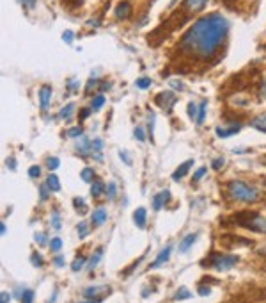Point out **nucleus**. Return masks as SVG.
Returning a JSON list of instances; mask_svg holds the SVG:
<instances>
[{
	"instance_id": "obj_1",
	"label": "nucleus",
	"mask_w": 266,
	"mask_h": 303,
	"mask_svg": "<svg viewBox=\"0 0 266 303\" xmlns=\"http://www.w3.org/2000/svg\"><path fill=\"white\" fill-rule=\"evenodd\" d=\"M229 32V21L218 13H211L192 23L184 32L178 50L194 59H210L224 43Z\"/></svg>"
},
{
	"instance_id": "obj_2",
	"label": "nucleus",
	"mask_w": 266,
	"mask_h": 303,
	"mask_svg": "<svg viewBox=\"0 0 266 303\" xmlns=\"http://www.w3.org/2000/svg\"><path fill=\"white\" fill-rule=\"evenodd\" d=\"M227 191H229L231 198L238 200V202H243V204H254L259 198V193L257 189L252 186V184H247L243 180H231L227 184Z\"/></svg>"
},
{
	"instance_id": "obj_3",
	"label": "nucleus",
	"mask_w": 266,
	"mask_h": 303,
	"mask_svg": "<svg viewBox=\"0 0 266 303\" xmlns=\"http://www.w3.org/2000/svg\"><path fill=\"white\" fill-rule=\"evenodd\" d=\"M233 221L236 225L243 227V228H249L252 232H266V220L263 216L256 214V212H238V214L233 216Z\"/></svg>"
},
{
	"instance_id": "obj_4",
	"label": "nucleus",
	"mask_w": 266,
	"mask_h": 303,
	"mask_svg": "<svg viewBox=\"0 0 266 303\" xmlns=\"http://www.w3.org/2000/svg\"><path fill=\"white\" fill-rule=\"evenodd\" d=\"M236 262H238V257L236 255H224V253H211L204 262H202V266L206 267H215L216 271H227L231 267L234 266Z\"/></svg>"
},
{
	"instance_id": "obj_5",
	"label": "nucleus",
	"mask_w": 266,
	"mask_h": 303,
	"mask_svg": "<svg viewBox=\"0 0 266 303\" xmlns=\"http://www.w3.org/2000/svg\"><path fill=\"white\" fill-rule=\"evenodd\" d=\"M176 100H178V96H176L172 91H164V93H160L158 96L154 98V102H156V105H160L162 109L170 111L172 109V105L176 104Z\"/></svg>"
},
{
	"instance_id": "obj_6",
	"label": "nucleus",
	"mask_w": 266,
	"mask_h": 303,
	"mask_svg": "<svg viewBox=\"0 0 266 303\" xmlns=\"http://www.w3.org/2000/svg\"><path fill=\"white\" fill-rule=\"evenodd\" d=\"M112 289L108 287V285H92V287H87L83 291V298L87 300H96V302H101V298H98L100 294L105 296L107 293H110Z\"/></svg>"
},
{
	"instance_id": "obj_7",
	"label": "nucleus",
	"mask_w": 266,
	"mask_h": 303,
	"mask_svg": "<svg viewBox=\"0 0 266 303\" xmlns=\"http://www.w3.org/2000/svg\"><path fill=\"white\" fill-rule=\"evenodd\" d=\"M91 147H92V141L85 136L77 137V141H75V150H77V153H80V155L91 153Z\"/></svg>"
},
{
	"instance_id": "obj_8",
	"label": "nucleus",
	"mask_w": 266,
	"mask_h": 303,
	"mask_svg": "<svg viewBox=\"0 0 266 303\" xmlns=\"http://www.w3.org/2000/svg\"><path fill=\"white\" fill-rule=\"evenodd\" d=\"M170 202V191H160L158 194H154L153 198V209L154 210H162L164 209V205H167Z\"/></svg>"
},
{
	"instance_id": "obj_9",
	"label": "nucleus",
	"mask_w": 266,
	"mask_h": 303,
	"mask_svg": "<svg viewBox=\"0 0 266 303\" xmlns=\"http://www.w3.org/2000/svg\"><path fill=\"white\" fill-rule=\"evenodd\" d=\"M130 15H132V4H130V2L123 0V2H119V4L116 5V18H117V20H126Z\"/></svg>"
},
{
	"instance_id": "obj_10",
	"label": "nucleus",
	"mask_w": 266,
	"mask_h": 303,
	"mask_svg": "<svg viewBox=\"0 0 266 303\" xmlns=\"http://www.w3.org/2000/svg\"><path fill=\"white\" fill-rule=\"evenodd\" d=\"M50 100H51V88L48 84H45L39 89V105H41L43 111H46V107L50 105Z\"/></svg>"
},
{
	"instance_id": "obj_11",
	"label": "nucleus",
	"mask_w": 266,
	"mask_h": 303,
	"mask_svg": "<svg viewBox=\"0 0 266 303\" xmlns=\"http://www.w3.org/2000/svg\"><path fill=\"white\" fill-rule=\"evenodd\" d=\"M170 251H172V246H165V248L160 251L158 257L154 259L153 264H151L149 267H151V269H156V267H160L162 264H164V262H167V261H169V257H170Z\"/></svg>"
},
{
	"instance_id": "obj_12",
	"label": "nucleus",
	"mask_w": 266,
	"mask_h": 303,
	"mask_svg": "<svg viewBox=\"0 0 266 303\" xmlns=\"http://www.w3.org/2000/svg\"><path fill=\"white\" fill-rule=\"evenodd\" d=\"M91 221L94 227H101L105 221H107V210L103 209V207H98L96 210H92V216H91Z\"/></svg>"
},
{
	"instance_id": "obj_13",
	"label": "nucleus",
	"mask_w": 266,
	"mask_h": 303,
	"mask_svg": "<svg viewBox=\"0 0 266 303\" xmlns=\"http://www.w3.org/2000/svg\"><path fill=\"white\" fill-rule=\"evenodd\" d=\"M195 239H197V234H188L186 237H183V241L179 243L178 250L181 251V253H186V251L192 248V245L195 243Z\"/></svg>"
},
{
	"instance_id": "obj_14",
	"label": "nucleus",
	"mask_w": 266,
	"mask_h": 303,
	"mask_svg": "<svg viewBox=\"0 0 266 303\" xmlns=\"http://www.w3.org/2000/svg\"><path fill=\"white\" fill-rule=\"evenodd\" d=\"M192 166H194V159H190V161L183 162V164H181V166H179L178 170H176V171L172 173V178H174V180H179V178H183L184 175L188 173V170Z\"/></svg>"
},
{
	"instance_id": "obj_15",
	"label": "nucleus",
	"mask_w": 266,
	"mask_h": 303,
	"mask_svg": "<svg viewBox=\"0 0 266 303\" xmlns=\"http://www.w3.org/2000/svg\"><path fill=\"white\" fill-rule=\"evenodd\" d=\"M208 0H184V9L190 11V13H197L206 5Z\"/></svg>"
},
{
	"instance_id": "obj_16",
	"label": "nucleus",
	"mask_w": 266,
	"mask_h": 303,
	"mask_svg": "<svg viewBox=\"0 0 266 303\" xmlns=\"http://www.w3.org/2000/svg\"><path fill=\"white\" fill-rule=\"evenodd\" d=\"M133 221L138 228H144L146 227V209L144 207H138L135 212H133Z\"/></svg>"
},
{
	"instance_id": "obj_17",
	"label": "nucleus",
	"mask_w": 266,
	"mask_h": 303,
	"mask_svg": "<svg viewBox=\"0 0 266 303\" xmlns=\"http://www.w3.org/2000/svg\"><path fill=\"white\" fill-rule=\"evenodd\" d=\"M250 125L254 127L256 131L265 132V134H266V113H265V114L256 116V118H254V120L250 121Z\"/></svg>"
},
{
	"instance_id": "obj_18",
	"label": "nucleus",
	"mask_w": 266,
	"mask_h": 303,
	"mask_svg": "<svg viewBox=\"0 0 266 303\" xmlns=\"http://www.w3.org/2000/svg\"><path fill=\"white\" fill-rule=\"evenodd\" d=\"M238 131H240V125L229 127V129H224V127H216L215 134L218 137H229V136H233V134H236Z\"/></svg>"
},
{
	"instance_id": "obj_19",
	"label": "nucleus",
	"mask_w": 266,
	"mask_h": 303,
	"mask_svg": "<svg viewBox=\"0 0 266 303\" xmlns=\"http://www.w3.org/2000/svg\"><path fill=\"white\" fill-rule=\"evenodd\" d=\"M101 257H103V248L100 246V248L94 251V255H91V259H89V262H87V267L91 269V271L98 266V262L101 261Z\"/></svg>"
},
{
	"instance_id": "obj_20",
	"label": "nucleus",
	"mask_w": 266,
	"mask_h": 303,
	"mask_svg": "<svg viewBox=\"0 0 266 303\" xmlns=\"http://www.w3.org/2000/svg\"><path fill=\"white\" fill-rule=\"evenodd\" d=\"M46 188L50 189V191H53V193L61 191V182H59V178H57L55 175H50V177L46 178Z\"/></svg>"
},
{
	"instance_id": "obj_21",
	"label": "nucleus",
	"mask_w": 266,
	"mask_h": 303,
	"mask_svg": "<svg viewBox=\"0 0 266 303\" xmlns=\"http://www.w3.org/2000/svg\"><path fill=\"white\" fill-rule=\"evenodd\" d=\"M73 113H75V104L73 102H69L67 105H64V109L61 111V118L62 120H71V116H73Z\"/></svg>"
},
{
	"instance_id": "obj_22",
	"label": "nucleus",
	"mask_w": 266,
	"mask_h": 303,
	"mask_svg": "<svg viewBox=\"0 0 266 303\" xmlns=\"http://www.w3.org/2000/svg\"><path fill=\"white\" fill-rule=\"evenodd\" d=\"M105 189H107V188H105V184H103V182H92V186H91V194L94 196V198H98V196H101Z\"/></svg>"
},
{
	"instance_id": "obj_23",
	"label": "nucleus",
	"mask_w": 266,
	"mask_h": 303,
	"mask_svg": "<svg viewBox=\"0 0 266 303\" xmlns=\"http://www.w3.org/2000/svg\"><path fill=\"white\" fill-rule=\"evenodd\" d=\"M101 150H103V141L101 139H92L91 153H96L98 159H101Z\"/></svg>"
},
{
	"instance_id": "obj_24",
	"label": "nucleus",
	"mask_w": 266,
	"mask_h": 303,
	"mask_svg": "<svg viewBox=\"0 0 266 303\" xmlns=\"http://www.w3.org/2000/svg\"><path fill=\"white\" fill-rule=\"evenodd\" d=\"M103 105H105V96H103V95H96V96L92 98V104H91L92 111H100Z\"/></svg>"
},
{
	"instance_id": "obj_25",
	"label": "nucleus",
	"mask_w": 266,
	"mask_h": 303,
	"mask_svg": "<svg viewBox=\"0 0 266 303\" xmlns=\"http://www.w3.org/2000/svg\"><path fill=\"white\" fill-rule=\"evenodd\" d=\"M85 262H87V261H85V257H83V255L77 257V259L73 261V264H71V269H73V271H75V273L80 271V269H82V267L85 266Z\"/></svg>"
},
{
	"instance_id": "obj_26",
	"label": "nucleus",
	"mask_w": 266,
	"mask_h": 303,
	"mask_svg": "<svg viewBox=\"0 0 266 303\" xmlns=\"http://www.w3.org/2000/svg\"><path fill=\"white\" fill-rule=\"evenodd\" d=\"M61 250H62V239L61 237H53V239L50 241V251L59 253Z\"/></svg>"
},
{
	"instance_id": "obj_27",
	"label": "nucleus",
	"mask_w": 266,
	"mask_h": 303,
	"mask_svg": "<svg viewBox=\"0 0 266 303\" xmlns=\"http://www.w3.org/2000/svg\"><path fill=\"white\" fill-rule=\"evenodd\" d=\"M206 107H208V102L202 100L199 105V116H197V125H202V121H204V116H206Z\"/></svg>"
},
{
	"instance_id": "obj_28",
	"label": "nucleus",
	"mask_w": 266,
	"mask_h": 303,
	"mask_svg": "<svg viewBox=\"0 0 266 303\" xmlns=\"http://www.w3.org/2000/svg\"><path fill=\"white\" fill-rule=\"evenodd\" d=\"M192 294H190V291L186 287H181V289H178L176 291V294H174V300L176 302H179V300H186V298H190Z\"/></svg>"
},
{
	"instance_id": "obj_29",
	"label": "nucleus",
	"mask_w": 266,
	"mask_h": 303,
	"mask_svg": "<svg viewBox=\"0 0 266 303\" xmlns=\"http://www.w3.org/2000/svg\"><path fill=\"white\" fill-rule=\"evenodd\" d=\"M80 177H82L83 182H92V177H94V171H92V168H83L82 173H80Z\"/></svg>"
},
{
	"instance_id": "obj_30",
	"label": "nucleus",
	"mask_w": 266,
	"mask_h": 303,
	"mask_svg": "<svg viewBox=\"0 0 266 303\" xmlns=\"http://www.w3.org/2000/svg\"><path fill=\"white\" fill-rule=\"evenodd\" d=\"M50 223H51V227H53L55 230L61 228V214H59V210H53V212H51Z\"/></svg>"
},
{
	"instance_id": "obj_31",
	"label": "nucleus",
	"mask_w": 266,
	"mask_h": 303,
	"mask_svg": "<svg viewBox=\"0 0 266 303\" xmlns=\"http://www.w3.org/2000/svg\"><path fill=\"white\" fill-rule=\"evenodd\" d=\"M21 303H32L34 302V291L32 289H25L23 291V294H21Z\"/></svg>"
},
{
	"instance_id": "obj_32",
	"label": "nucleus",
	"mask_w": 266,
	"mask_h": 303,
	"mask_svg": "<svg viewBox=\"0 0 266 303\" xmlns=\"http://www.w3.org/2000/svg\"><path fill=\"white\" fill-rule=\"evenodd\" d=\"M59 166H61V161H59L57 157H48V159H46V168H48V170H57Z\"/></svg>"
},
{
	"instance_id": "obj_33",
	"label": "nucleus",
	"mask_w": 266,
	"mask_h": 303,
	"mask_svg": "<svg viewBox=\"0 0 266 303\" xmlns=\"http://www.w3.org/2000/svg\"><path fill=\"white\" fill-rule=\"evenodd\" d=\"M66 134L69 137H75V139H77V137L83 136V129L82 127H73V129H69V131L66 132Z\"/></svg>"
},
{
	"instance_id": "obj_34",
	"label": "nucleus",
	"mask_w": 266,
	"mask_h": 303,
	"mask_svg": "<svg viewBox=\"0 0 266 303\" xmlns=\"http://www.w3.org/2000/svg\"><path fill=\"white\" fill-rule=\"evenodd\" d=\"M77 230H78V237L80 239H83V237H87V232H89V228H87V223H78V227H77Z\"/></svg>"
},
{
	"instance_id": "obj_35",
	"label": "nucleus",
	"mask_w": 266,
	"mask_h": 303,
	"mask_svg": "<svg viewBox=\"0 0 266 303\" xmlns=\"http://www.w3.org/2000/svg\"><path fill=\"white\" fill-rule=\"evenodd\" d=\"M107 194H108V198H110V200L116 198V194H117V188H116V184H114V182H108L107 184Z\"/></svg>"
},
{
	"instance_id": "obj_36",
	"label": "nucleus",
	"mask_w": 266,
	"mask_h": 303,
	"mask_svg": "<svg viewBox=\"0 0 266 303\" xmlns=\"http://www.w3.org/2000/svg\"><path fill=\"white\" fill-rule=\"evenodd\" d=\"M137 86L140 89H148V88H151V78H148V77H140L137 80Z\"/></svg>"
},
{
	"instance_id": "obj_37",
	"label": "nucleus",
	"mask_w": 266,
	"mask_h": 303,
	"mask_svg": "<svg viewBox=\"0 0 266 303\" xmlns=\"http://www.w3.org/2000/svg\"><path fill=\"white\" fill-rule=\"evenodd\" d=\"M133 136H135V139L137 141L142 143L144 139H146V134H144V129L142 127H135V131H133Z\"/></svg>"
},
{
	"instance_id": "obj_38",
	"label": "nucleus",
	"mask_w": 266,
	"mask_h": 303,
	"mask_svg": "<svg viewBox=\"0 0 266 303\" xmlns=\"http://www.w3.org/2000/svg\"><path fill=\"white\" fill-rule=\"evenodd\" d=\"M31 262H32V264H34V266H36V267H41V266H43V257L36 251V253H32Z\"/></svg>"
},
{
	"instance_id": "obj_39",
	"label": "nucleus",
	"mask_w": 266,
	"mask_h": 303,
	"mask_svg": "<svg viewBox=\"0 0 266 303\" xmlns=\"http://www.w3.org/2000/svg\"><path fill=\"white\" fill-rule=\"evenodd\" d=\"M73 205L77 207V210H80V212H85V202H83V198H75L73 200Z\"/></svg>"
},
{
	"instance_id": "obj_40",
	"label": "nucleus",
	"mask_w": 266,
	"mask_h": 303,
	"mask_svg": "<svg viewBox=\"0 0 266 303\" xmlns=\"http://www.w3.org/2000/svg\"><path fill=\"white\" fill-rule=\"evenodd\" d=\"M197 113H199V107H197L194 102H192V104H188V116L192 118V120H194L195 116H197Z\"/></svg>"
},
{
	"instance_id": "obj_41",
	"label": "nucleus",
	"mask_w": 266,
	"mask_h": 303,
	"mask_svg": "<svg viewBox=\"0 0 266 303\" xmlns=\"http://www.w3.org/2000/svg\"><path fill=\"white\" fill-rule=\"evenodd\" d=\"M39 175H41V170H39V166H31V168H29V177L37 178Z\"/></svg>"
},
{
	"instance_id": "obj_42",
	"label": "nucleus",
	"mask_w": 266,
	"mask_h": 303,
	"mask_svg": "<svg viewBox=\"0 0 266 303\" xmlns=\"http://www.w3.org/2000/svg\"><path fill=\"white\" fill-rule=\"evenodd\" d=\"M45 237H46L45 234H41V232H37V234L34 235V241H36V243H37V245H39V246H45V245H46V239H45Z\"/></svg>"
},
{
	"instance_id": "obj_43",
	"label": "nucleus",
	"mask_w": 266,
	"mask_h": 303,
	"mask_svg": "<svg viewBox=\"0 0 266 303\" xmlns=\"http://www.w3.org/2000/svg\"><path fill=\"white\" fill-rule=\"evenodd\" d=\"M206 175V168H200V170H197V171L194 173V178H192V180H194V182H197V180H200V178L204 177Z\"/></svg>"
},
{
	"instance_id": "obj_44",
	"label": "nucleus",
	"mask_w": 266,
	"mask_h": 303,
	"mask_svg": "<svg viewBox=\"0 0 266 303\" xmlns=\"http://www.w3.org/2000/svg\"><path fill=\"white\" fill-rule=\"evenodd\" d=\"M153 125H154V114H149V139L153 141Z\"/></svg>"
},
{
	"instance_id": "obj_45",
	"label": "nucleus",
	"mask_w": 266,
	"mask_h": 303,
	"mask_svg": "<svg viewBox=\"0 0 266 303\" xmlns=\"http://www.w3.org/2000/svg\"><path fill=\"white\" fill-rule=\"evenodd\" d=\"M21 5H25L27 9H34L36 7V0H21Z\"/></svg>"
},
{
	"instance_id": "obj_46",
	"label": "nucleus",
	"mask_w": 266,
	"mask_h": 303,
	"mask_svg": "<svg viewBox=\"0 0 266 303\" xmlns=\"http://www.w3.org/2000/svg\"><path fill=\"white\" fill-rule=\"evenodd\" d=\"M62 39L66 43H71L73 41V32L71 31H64V34H62Z\"/></svg>"
},
{
	"instance_id": "obj_47",
	"label": "nucleus",
	"mask_w": 266,
	"mask_h": 303,
	"mask_svg": "<svg viewBox=\"0 0 266 303\" xmlns=\"http://www.w3.org/2000/svg\"><path fill=\"white\" fill-rule=\"evenodd\" d=\"M53 264H55L57 267H62V266H64V257H62V255H57L55 259H53Z\"/></svg>"
},
{
	"instance_id": "obj_48",
	"label": "nucleus",
	"mask_w": 266,
	"mask_h": 303,
	"mask_svg": "<svg viewBox=\"0 0 266 303\" xmlns=\"http://www.w3.org/2000/svg\"><path fill=\"white\" fill-rule=\"evenodd\" d=\"M222 164H224V159H222V157H220V159H215V161L211 162V166L215 168V170H220Z\"/></svg>"
},
{
	"instance_id": "obj_49",
	"label": "nucleus",
	"mask_w": 266,
	"mask_h": 303,
	"mask_svg": "<svg viewBox=\"0 0 266 303\" xmlns=\"http://www.w3.org/2000/svg\"><path fill=\"white\" fill-rule=\"evenodd\" d=\"M210 293H211L210 287H204V285H200V287H199V294H200V296H208Z\"/></svg>"
},
{
	"instance_id": "obj_50",
	"label": "nucleus",
	"mask_w": 266,
	"mask_h": 303,
	"mask_svg": "<svg viewBox=\"0 0 266 303\" xmlns=\"http://www.w3.org/2000/svg\"><path fill=\"white\" fill-rule=\"evenodd\" d=\"M48 191H50V189L46 188V184H45V186H41V191H39V193H41V200L48 198Z\"/></svg>"
},
{
	"instance_id": "obj_51",
	"label": "nucleus",
	"mask_w": 266,
	"mask_h": 303,
	"mask_svg": "<svg viewBox=\"0 0 266 303\" xmlns=\"http://www.w3.org/2000/svg\"><path fill=\"white\" fill-rule=\"evenodd\" d=\"M9 300H11V296H9V293H2L0 294V303H9Z\"/></svg>"
},
{
	"instance_id": "obj_52",
	"label": "nucleus",
	"mask_w": 266,
	"mask_h": 303,
	"mask_svg": "<svg viewBox=\"0 0 266 303\" xmlns=\"http://www.w3.org/2000/svg\"><path fill=\"white\" fill-rule=\"evenodd\" d=\"M5 164L9 166V170H16V161H15V159H13V157H9V159L5 161Z\"/></svg>"
},
{
	"instance_id": "obj_53",
	"label": "nucleus",
	"mask_w": 266,
	"mask_h": 303,
	"mask_svg": "<svg viewBox=\"0 0 266 303\" xmlns=\"http://www.w3.org/2000/svg\"><path fill=\"white\" fill-rule=\"evenodd\" d=\"M119 157H121V159H123L126 164H130V157L126 155V152H119Z\"/></svg>"
},
{
	"instance_id": "obj_54",
	"label": "nucleus",
	"mask_w": 266,
	"mask_h": 303,
	"mask_svg": "<svg viewBox=\"0 0 266 303\" xmlns=\"http://www.w3.org/2000/svg\"><path fill=\"white\" fill-rule=\"evenodd\" d=\"M67 88H69V89H78V84L75 82V78H71V80L67 82Z\"/></svg>"
},
{
	"instance_id": "obj_55",
	"label": "nucleus",
	"mask_w": 266,
	"mask_h": 303,
	"mask_svg": "<svg viewBox=\"0 0 266 303\" xmlns=\"http://www.w3.org/2000/svg\"><path fill=\"white\" fill-rule=\"evenodd\" d=\"M261 96L266 98V80H263V86H261Z\"/></svg>"
},
{
	"instance_id": "obj_56",
	"label": "nucleus",
	"mask_w": 266,
	"mask_h": 303,
	"mask_svg": "<svg viewBox=\"0 0 266 303\" xmlns=\"http://www.w3.org/2000/svg\"><path fill=\"white\" fill-rule=\"evenodd\" d=\"M64 2H67V4H71V5H80L82 4V0H64Z\"/></svg>"
},
{
	"instance_id": "obj_57",
	"label": "nucleus",
	"mask_w": 266,
	"mask_h": 303,
	"mask_svg": "<svg viewBox=\"0 0 266 303\" xmlns=\"http://www.w3.org/2000/svg\"><path fill=\"white\" fill-rule=\"evenodd\" d=\"M89 113H91V111H89V109H85V111H82V114H80V116H82V118H87V116H89Z\"/></svg>"
},
{
	"instance_id": "obj_58",
	"label": "nucleus",
	"mask_w": 266,
	"mask_h": 303,
	"mask_svg": "<svg viewBox=\"0 0 266 303\" xmlns=\"http://www.w3.org/2000/svg\"><path fill=\"white\" fill-rule=\"evenodd\" d=\"M0 232H2V235H5V232H7V230H5V225H4V223L0 225Z\"/></svg>"
},
{
	"instance_id": "obj_59",
	"label": "nucleus",
	"mask_w": 266,
	"mask_h": 303,
	"mask_svg": "<svg viewBox=\"0 0 266 303\" xmlns=\"http://www.w3.org/2000/svg\"><path fill=\"white\" fill-rule=\"evenodd\" d=\"M176 2H178V0H172V2H170V5H174V4H176Z\"/></svg>"
}]
</instances>
